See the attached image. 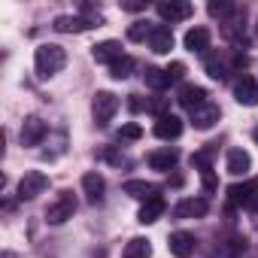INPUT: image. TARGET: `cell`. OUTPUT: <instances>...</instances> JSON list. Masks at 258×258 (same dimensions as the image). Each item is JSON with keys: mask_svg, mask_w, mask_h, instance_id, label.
Listing matches in <instances>:
<instances>
[{"mask_svg": "<svg viewBox=\"0 0 258 258\" xmlns=\"http://www.w3.org/2000/svg\"><path fill=\"white\" fill-rule=\"evenodd\" d=\"M64 64H67V52H64V46H55V43L40 46L37 55H34V67H37V76L40 79H49V76L61 73Z\"/></svg>", "mask_w": 258, "mask_h": 258, "instance_id": "cell-1", "label": "cell"}, {"mask_svg": "<svg viewBox=\"0 0 258 258\" xmlns=\"http://www.w3.org/2000/svg\"><path fill=\"white\" fill-rule=\"evenodd\" d=\"M91 112H94V121L103 127L112 121V115L118 112V97L112 91H97L94 100H91Z\"/></svg>", "mask_w": 258, "mask_h": 258, "instance_id": "cell-2", "label": "cell"}, {"mask_svg": "<svg viewBox=\"0 0 258 258\" xmlns=\"http://www.w3.org/2000/svg\"><path fill=\"white\" fill-rule=\"evenodd\" d=\"M46 188H49V176L40 173V170H25V176L19 179V198L22 201H34Z\"/></svg>", "mask_w": 258, "mask_h": 258, "instance_id": "cell-3", "label": "cell"}, {"mask_svg": "<svg viewBox=\"0 0 258 258\" xmlns=\"http://www.w3.org/2000/svg\"><path fill=\"white\" fill-rule=\"evenodd\" d=\"M73 213H76V198H73V191H61V195H58V201H55V204H49L46 219H49L52 225H61V222L73 219Z\"/></svg>", "mask_w": 258, "mask_h": 258, "instance_id": "cell-4", "label": "cell"}, {"mask_svg": "<svg viewBox=\"0 0 258 258\" xmlns=\"http://www.w3.org/2000/svg\"><path fill=\"white\" fill-rule=\"evenodd\" d=\"M46 137V121L40 115H28L22 121V146H40Z\"/></svg>", "mask_w": 258, "mask_h": 258, "instance_id": "cell-5", "label": "cell"}, {"mask_svg": "<svg viewBox=\"0 0 258 258\" xmlns=\"http://www.w3.org/2000/svg\"><path fill=\"white\" fill-rule=\"evenodd\" d=\"M191 13H195V7L185 4V0H161V4H158V16H161L164 22H182V19H188Z\"/></svg>", "mask_w": 258, "mask_h": 258, "instance_id": "cell-6", "label": "cell"}, {"mask_svg": "<svg viewBox=\"0 0 258 258\" xmlns=\"http://www.w3.org/2000/svg\"><path fill=\"white\" fill-rule=\"evenodd\" d=\"M176 103H179L182 109L195 112L198 106H204V103H210V100H207V91H204L201 85H182L179 94H176Z\"/></svg>", "mask_w": 258, "mask_h": 258, "instance_id": "cell-7", "label": "cell"}, {"mask_svg": "<svg viewBox=\"0 0 258 258\" xmlns=\"http://www.w3.org/2000/svg\"><path fill=\"white\" fill-rule=\"evenodd\" d=\"M234 97H237V103H243V106H258V79H255V76L237 79Z\"/></svg>", "mask_w": 258, "mask_h": 258, "instance_id": "cell-8", "label": "cell"}, {"mask_svg": "<svg viewBox=\"0 0 258 258\" xmlns=\"http://www.w3.org/2000/svg\"><path fill=\"white\" fill-rule=\"evenodd\" d=\"M219 115H222V109L216 103H204V106H198L191 112V124L198 127V131H210V127L219 121Z\"/></svg>", "mask_w": 258, "mask_h": 258, "instance_id": "cell-9", "label": "cell"}, {"mask_svg": "<svg viewBox=\"0 0 258 258\" xmlns=\"http://www.w3.org/2000/svg\"><path fill=\"white\" fill-rule=\"evenodd\" d=\"M255 191H258L255 182H237V185L228 188V201L234 207H252L255 204Z\"/></svg>", "mask_w": 258, "mask_h": 258, "instance_id": "cell-10", "label": "cell"}, {"mask_svg": "<svg viewBox=\"0 0 258 258\" xmlns=\"http://www.w3.org/2000/svg\"><path fill=\"white\" fill-rule=\"evenodd\" d=\"M173 216L176 219H201V216H207V201L204 198H185L173 207Z\"/></svg>", "mask_w": 258, "mask_h": 258, "instance_id": "cell-11", "label": "cell"}, {"mask_svg": "<svg viewBox=\"0 0 258 258\" xmlns=\"http://www.w3.org/2000/svg\"><path fill=\"white\" fill-rule=\"evenodd\" d=\"M91 55H94L97 64H115L121 58V43L118 40H103V43H97L91 49Z\"/></svg>", "mask_w": 258, "mask_h": 258, "instance_id": "cell-12", "label": "cell"}, {"mask_svg": "<svg viewBox=\"0 0 258 258\" xmlns=\"http://www.w3.org/2000/svg\"><path fill=\"white\" fill-rule=\"evenodd\" d=\"M225 167H228L231 176H246L249 167H252V158H249L246 149H228V161H225Z\"/></svg>", "mask_w": 258, "mask_h": 258, "instance_id": "cell-13", "label": "cell"}, {"mask_svg": "<svg viewBox=\"0 0 258 258\" xmlns=\"http://www.w3.org/2000/svg\"><path fill=\"white\" fill-rule=\"evenodd\" d=\"M82 191H85V198H88V204H100L103 201V191H106V182H103V176L100 173H85L82 176Z\"/></svg>", "mask_w": 258, "mask_h": 258, "instance_id": "cell-14", "label": "cell"}, {"mask_svg": "<svg viewBox=\"0 0 258 258\" xmlns=\"http://www.w3.org/2000/svg\"><path fill=\"white\" fill-rule=\"evenodd\" d=\"M195 234H188V231H173L170 234V252L176 255V258H188L191 252H195Z\"/></svg>", "mask_w": 258, "mask_h": 258, "instance_id": "cell-15", "label": "cell"}, {"mask_svg": "<svg viewBox=\"0 0 258 258\" xmlns=\"http://www.w3.org/2000/svg\"><path fill=\"white\" fill-rule=\"evenodd\" d=\"M121 191L131 195V198H140L143 204L152 201V198H158V188H155L152 182H146V179H127V182L121 185Z\"/></svg>", "mask_w": 258, "mask_h": 258, "instance_id": "cell-16", "label": "cell"}, {"mask_svg": "<svg viewBox=\"0 0 258 258\" xmlns=\"http://www.w3.org/2000/svg\"><path fill=\"white\" fill-rule=\"evenodd\" d=\"M182 134V121L176 118V115H161L158 121H155V137H161V140H176Z\"/></svg>", "mask_w": 258, "mask_h": 258, "instance_id": "cell-17", "label": "cell"}, {"mask_svg": "<svg viewBox=\"0 0 258 258\" xmlns=\"http://www.w3.org/2000/svg\"><path fill=\"white\" fill-rule=\"evenodd\" d=\"M52 28L61 31V34H82V31H88V28H94V25H91L88 19H82V16H58Z\"/></svg>", "mask_w": 258, "mask_h": 258, "instance_id": "cell-18", "label": "cell"}, {"mask_svg": "<svg viewBox=\"0 0 258 258\" xmlns=\"http://www.w3.org/2000/svg\"><path fill=\"white\" fill-rule=\"evenodd\" d=\"M149 46H152V52H158V55H167V52L173 49V31H170L167 25H155L152 37H149Z\"/></svg>", "mask_w": 258, "mask_h": 258, "instance_id": "cell-19", "label": "cell"}, {"mask_svg": "<svg viewBox=\"0 0 258 258\" xmlns=\"http://www.w3.org/2000/svg\"><path fill=\"white\" fill-rule=\"evenodd\" d=\"M210 40H213V37H210V28H191L182 43H185L188 52H207V49H210Z\"/></svg>", "mask_w": 258, "mask_h": 258, "instance_id": "cell-20", "label": "cell"}, {"mask_svg": "<svg viewBox=\"0 0 258 258\" xmlns=\"http://www.w3.org/2000/svg\"><path fill=\"white\" fill-rule=\"evenodd\" d=\"M161 213H164V198L158 195V198H152V201H146V204L140 207L137 219H140L143 225H152V222H158V219H161Z\"/></svg>", "mask_w": 258, "mask_h": 258, "instance_id": "cell-21", "label": "cell"}, {"mask_svg": "<svg viewBox=\"0 0 258 258\" xmlns=\"http://www.w3.org/2000/svg\"><path fill=\"white\" fill-rule=\"evenodd\" d=\"M176 161H179V152L176 149H161V152H152L149 155V167L152 170H170V167H176Z\"/></svg>", "mask_w": 258, "mask_h": 258, "instance_id": "cell-22", "label": "cell"}, {"mask_svg": "<svg viewBox=\"0 0 258 258\" xmlns=\"http://www.w3.org/2000/svg\"><path fill=\"white\" fill-rule=\"evenodd\" d=\"M149 255H152L149 240H146V237H134L131 243L124 246V255H121V258H149Z\"/></svg>", "mask_w": 258, "mask_h": 258, "instance_id": "cell-23", "label": "cell"}, {"mask_svg": "<svg viewBox=\"0 0 258 258\" xmlns=\"http://www.w3.org/2000/svg\"><path fill=\"white\" fill-rule=\"evenodd\" d=\"M131 70H134V58H127V55H121L115 64H109V76L112 79H127Z\"/></svg>", "mask_w": 258, "mask_h": 258, "instance_id": "cell-24", "label": "cell"}, {"mask_svg": "<svg viewBox=\"0 0 258 258\" xmlns=\"http://www.w3.org/2000/svg\"><path fill=\"white\" fill-rule=\"evenodd\" d=\"M143 79H146V85H149V88H155V91L167 88V76H164V70H158V67H146Z\"/></svg>", "mask_w": 258, "mask_h": 258, "instance_id": "cell-25", "label": "cell"}, {"mask_svg": "<svg viewBox=\"0 0 258 258\" xmlns=\"http://www.w3.org/2000/svg\"><path fill=\"white\" fill-rule=\"evenodd\" d=\"M207 73L213 76V79H228V73H231V67L222 61V58H207Z\"/></svg>", "mask_w": 258, "mask_h": 258, "instance_id": "cell-26", "label": "cell"}, {"mask_svg": "<svg viewBox=\"0 0 258 258\" xmlns=\"http://www.w3.org/2000/svg\"><path fill=\"white\" fill-rule=\"evenodd\" d=\"M152 25L149 22H134L131 28H127V40H134V43H140V40H146V37H152Z\"/></svg>", "mask_w": 258, "mask_h": 258, "instance_id": "cell-27", "label": "cell"}, {"mask_svg": "<svg viewBox=\"0 0 258 258\" xmlns=\"http://www.w3.org/2000/svg\"><path fill=\"white\" fill-rule=\"evenodd\" d=\"M164 76H167V85L182 82V79H185V64H182V61H173L170 67H164Z\"/></svg>", "mask_w": 258, "mask_h": 258, "instance_id": "cell-28", "label": "cell"}, {"mask_svg": "<svg viewBox=\"0 0 258 258\" xmlns=\"http://www.w3.org/2000/svg\"><path fill=\"white\" fill-rule=\"evenodd\" d=\"M140 137H143V127H140L137 121H127V124H121L118 140H140Z\"/></svg>", "mask_w": 258, "mask_h": 258, "instance_id": "cell-29", "label": "cell"}, {"mask_svg": "<svg viewBox=\"0 0 258 258\" xmlns=\"http://www.w3.org/2000/svg\"><path fill=\"white\" fill-rule=\"evenodd\" d=\"M207 13H210L213 19H225L228 13H234V4H225V0H222V4H216V0H213V4L207 7Z\"/></svg>", "mask_w": 258, "mask_h": 258, "instance_id": "cell-30", "label": "cell"}, {"mask_svg": "<svg viewBox=\"0 0 258 258\" xmlns=\"http://www.w3.org/2000/svg\"><path fill=\"white\" fill-rule=\"evenodd\" d=\"M210 155H213V149H204V152H195L191 155V164L204 173V170H210Z\"/></svg>", "mask_w": 258, "mask_h": 258, "instance_id": "cell-31", "label": "cell"}, {"mask_svg": "<svg viewBox=\"0 0 258 258\" xmlns=\"http://www.w3.org/2000/svg\"><path fill=\"white\" fill-rule=\"evenodd\" d=\"M201 182H204V191H216V185H219V179H216V173H213V167L201 173Z\"/></svg>", "mask_w": 258, "mask_h": 258, "instance_id": "cell-32", "label": "cell"}, {"mask_svg": "<svg viewBox=\"0 0 258 258\" xmlns=\"http://www.w3.org/2000/svg\"><path fill=\"white\" fill-rule=\"evenodd\" d=\"M121 10H124V13H143V10H146V4H143V0H124Z\"/></svg>", "mask_w": 258, "mask_h": 258, "instance_id": "cell-33", "label": "cell"}, {"mask_svg": "<svg viewBox=\"0 0 258 258\" xmlns=\"http://www.w3.org/2000/svg\"><path fill=\"white\" fill-rule=\"evenodd\" d=\"M127 106H131V109L137 112V109H143V100H140L137 94H131V100H127Z\"/></svg>", "mask_w": 258, "mask_h": 258, "instance_id": "cell-34", "label": "cell"}, {"mask_svg": "<svg viewBox=\"0 0 258 258\" xmlns=\"http://www.w3.org/2000/svg\"><path fill=\"white\" fill-rule=\"evenodd\" d=\"M106 161H112V164H121V161H124V155H118V152H112V149H109V152H106Z\"/></svg>", "mask_w": 258, "mask_h": 258, "instance_id": "cell-35", "label": "cell"}, {"mask_svg": "<svg viewBox=\"0 0 258 258\" xmlns=\"http://www.w3.org/2000/svg\"><path fill=\"white\" fill-rule=\"evenodd\" d=\"M255 140H258V127H255Z\"/></svg>", "mask_w": 258, "mask_h": 258, "instance_id": "cell-36", "label": "cell"}]
</instances>
